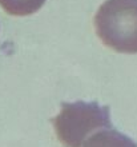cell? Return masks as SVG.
<instances>
[{
    "label": "cell",
    "instance_id": "cell-3",
    "mask_svg": "<svg viewBox=\"0 0 137 147\" xmlns=\"http://www.w3.org/2000/svg\"><path fill=\"white\" fill-rule=\"evenodd\" d=\"M81 147H137V144L129 136L110 127L93 132Z\"/></svg>",
    "mask_w": 137,
    "mask_h": 147
},
{
    "label": "cell",
    "instance_id": "cell-4",
    "mask_svg": "<svg viewBox=\"0 0 137 147\" xmlns=\"http://www.w3.org/2000/svg\"><path fill=\"white\" fill-rule=\"evenodd\" d=\"M45 0H0V7L13 16H27L37 12Z\"/></svg>",
    "mask_w": 137,
    "mask_h": 147
},
{
    "label": "cell",
    "instance_id": "cell-2",
    "mask_svg": "<svg viewBox=\"0 0 137 147\" xmlns=\"http://www.w3.org/2000/svg\"><path fill=\"white\" fill-rule=\"evenodd\" d=\"M57 139L65 147H81L93 132L110 128V110L96 102L63 103L61 111L53 118Z\"/></svg>",
    "mask_w": 137,
    "mask_h": 147
},
{
    "label": "cell",
    "instance_id": "cell-1",
    "mask_svg": "<svg viewBox=\"0 0 137 147\" xmlns=\"http://www.w3.org/2000/svg\"><path fill=\"white\" fill-rule=\"evenodd\" d=\"M96 34L121 54L137 52V0H107L95 18Z\"/></svg>",
    "mask_w": 137,
    "mask_h": 147
}]
</instances>
